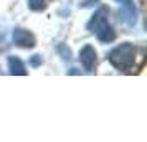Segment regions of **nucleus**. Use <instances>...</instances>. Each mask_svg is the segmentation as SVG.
<instances>
[{"mask_svg":"<svg viewBox=\"0 0 147 142\" xmlns=\"http://www.w3.org/2000/svg\"><path fill=\"white\" fill-rule=\"evenodd\" d=\"M121 7V15H122V22L129 25V27H134L136 22H137V10H136V5H134L132 0H116Z\"/></svg>","mask_w":147,"mask_h":142,"instance_id":"obj_3","label":"nucleus"},{"mask_svg":"<svg viewBox=\"0 0 147 142\" xmlns=\"http://www.w3.org/2000/svg\"><path fill=\"white\" fill-rule=\"evenodd\" d=\"M60 51H61V55H63V58H65V60H69V58H71V51L66 50V46H63V45H61Z\"/></svg>","mask_w":147,"mask_h":142,"instance_id":"obj_8","label":"nucleus"},{"mask_svg":"<svg viewBox=\"0 0 147 142\" xmlns=\"http://www.w3.org/2000/svg\"><path fill=\"white\" fill-rule=\"evenodd\" d=\"M7 63H8V71H10V75H18V76L27 75L25 65L22 63L20 58H17V56H8Z\"/></svg>","mask_w":147,"mask_h":142,"instance_id":"obj_6","label":"nucleus"},{"mask_svg":"<svg viewBox=\"0 0 147 142\" xmlns=\"http://www.w3.org/2000/svg\"><path fill=\"white\" fill-rule=\"evenodd\" d=\"M28 7L33 12H41L47 7V0H28Z\"/></svg>","mask_w":147,"mask_h":142,"instance_id":"obj_7","label":"nucleus"},{"mask_svg":"<svg viewBox=\"0 0 147 142\" xmlns=\"http://www.w3.org/2000/svg\"><path fill=\"white\" fill-rule=\"evenodd\" d=\"M41 63V56L40 55H35L33 58H32V66H38Z\"/></svg>","mask_w":147,"mask_h":142,"instance_id":"obj_9","label":"nucleus"},{"mask_svg":"<svg viewBox=\"0 0 147 142\" xmlns=\"http://www.w3.org/2000/svg\"><path fill=\"white\" fill-rule=\"evenodd\" d=\"M107 8L101 7L98 12H94V15L91 17V20L88 22L86 28L98 36V40L102 41V43H109L116 38V33L111 28V25L107 23Z\"/></svg>","mask_w":147,"mask_h":142,"instance_id":"obj_1","label":"nucleus"},{"mask_svg":"<svg viewBox=\"0 0 147 142\" xmlns=\"http://www.w3.org/2000/svg\"><path fill=\"white\" fill-rule=\"evenodd\" d=\"M13 43L22 48H33L35 46V36L28 30L15 28L13 30Z\"/></svg>","mask_w":147,"mask_h":142,"instance_id":"obj_5","label":"nucleus"},{"mask_svg":"<svg viewBox=\"0 0 147 142\" xmlns=\"http://www.w3.org/2000/svg\"><path fill=\"white\" fill-rule=\"evenodd\" d=\"M136 60V46L132 43H121L109 53V63L116 69H131Z\"/></svg>","mask_w":147,"mask_h":142,"instance_id":"obj_2","label":"nucleus"},{"mask_svg":"<svg viewBox=\"0 0 147 142\" xmlns=\"http://www.w3.org/2000/svg\"><path fill=\"white\" fill-rule=\"evenodd\" d=\"M93 2H96V3H98L99 0H83L80 5H81V7H91V5H93Z\"/></svg>","mask_w":147,"mask_h":142,"instance_id":"obj_10","label":"nucleus"},{"mask_svg":"<svg viewBox=\"0 0 147 142\" xmlns=\"http://www.w3.org/2000/svg\"><path fill=\"white\" fill-rule=\"evenodd\" d=\"M80 61H81L83 68L86 69L88 73H91L94 68H96V61H98L96 50H94L91 45L83 46V48H81V51H80Z\"/></svg>","mask_w":147,"mask_h":142,"instance_id":"obj_4","label":"nucleus"}]
</instances>
